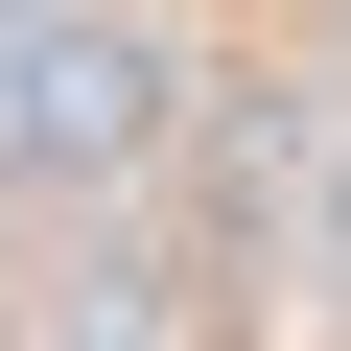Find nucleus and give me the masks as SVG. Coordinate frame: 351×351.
<instances>
[{"label":"nucleus","mask_w":351,"mask_h":351,"mask_svg":"<svg viewBox=\"0 0 351 351\" xmlns=\"http://www.w3.org/2000/svg\"><path fill=\"white\" fill-rule=\"evenodd\" d=\"M141 94H164V71H141L117 24H47L24 71H0V141H24V164H117V141H141Z\"/></svg>","instance_id":"f257e3e1"}]
</instances>
